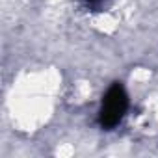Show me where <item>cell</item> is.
Segmentation results:
<instances>
[{"mask_svg":"<svg viewBox=\"0 0 158 158\" xmlns=\"http://www.w3.org/2000/svg\"><path fill=\"white\" fill-rule=\"evenodd\" d=\"M127 108H128V95H127L125 88L119 82L112 84L110 89L106 91V95L102 97V104H101V112H99L101 127L110 130L115 125H119Z\"/></svg>","mask_w":158,"mask_h":158,"instance_id":"cell-1","label":"cell"},{"mask_svg":"<svg viewBox=\"0 0 158 158\" xmlns=\"http://www.w3.org/2000/svg\"><path fill=\"white\" fill-rule=\"evenodd\" d=\"M88 2H91V4H95V2H99V0H88Z\"/></svg>","mask_w":158,"mask_h":158,"instance_id":"cell-2","label":"cell"}]
</instances>
